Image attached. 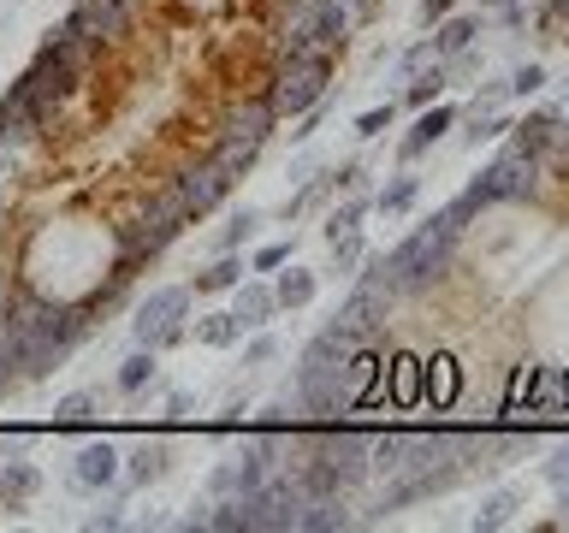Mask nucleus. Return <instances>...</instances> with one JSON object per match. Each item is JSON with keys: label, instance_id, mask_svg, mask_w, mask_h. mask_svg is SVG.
<instances>
[{"label": "nucleus", "instance_id": "f257e3e1", "mask_svg": "<svg viewBox=\"0 0 569 533\" xmlns=\"http://www.w3.org/2000/svg\"><path fill=\"white\" fill-rule=\"evenodd\" d=\"M332 78H338V53L315 48V53H297V60H279L267 66V101H273L279 119H297L309 113V107H320L332 95Z\"/></svg>", "mask_w": 569, "mask_h": 533}, {"label": "nucleus", "instance_id": "f03ea898", "mask_svg": "<svg viewBox=\"0 0 569 533\" xmlns=\"http://www.w3.org/2000/svg\"><path fill=\"white\" fill-rule=\"evenodd\" d=\"M190 284H154L142 302H131V344H149L160 355L190 344Z\"/></svg>", "mask_w": 569, "mask_h": 533}, {"label": "nucleus", "instance_id": "7ed1b4c3", "mask_svg": "<svg viewBox=\"0 0 569 533\" xmlns=\"http://www.w3.org/2000/svg\"><path fill=\"white\" fill-rule=\"evenodd\" d=\"M540 195V160H522V154H498L487 160L469 184H462V202H469L475 213H487V208H510V202H533Z\"/></svg>", "mask_w": 569, "mask_h": 533}, {"label": "nucleus", "instance_id": "20e7f679", "mask_svg": "<svg viewBox=\"0 0 569 533\" xmlns=\"http://www.w3.org/2000/svg\"><path fill=\"white\" fill-rule=\"evenodd\" d=\"M391 291H380V284H362L356 279V291L332 309V320H327V332H338L345 344L356 350V344H386V320H391Z\"/></svg>", "mask_w": 569, "mask_h": 533}, {"label": "nucleus", "instance_id": "39448f33", "mask_svg": "<svg viewBox=\"0 0 569 533\" xmlns=\"http://www.w3.org/2000/svg\"><path fill=\"white\" fill-rule=\"evenodd\" d=\"M131 220H137V231L149 238V249L154 255H167V249L184 238V231L196 225V213L178 202V190L172 184H154V190H142L137 195V208H131Z\"/></svg>", "mask_w": 569, "mask_h": 533}, {"label": "nucleus", "instance_id": "423d86ee", "mask_svg": "<svg viewBox=\"0 0 569 533\" xmlns=\"http://www.w3.org/2000/svg\"><path fill=\"white\" fill-rule=\"evenodd\" d=\"M167 184L178 190V202H184V208L196 213V220H208L213 208H226V202H231V190H238V184H231V178H226L220 167H213V160H208L202 149H196L190 160H178V167L167 172Z\"/></svg>", "mask_w": 569, "mask_h": 533}, {"label": "nucleus", "instance_id": "0eeeda50", "mask_svg": "<svg viewBox=\"0 0 569 533\" xmlns=\"http://www.w3.org/2000/svg\"><path fill=\"white\" fill-rule=\"evenodd\" d=\"M279 113H273V101H267V89H231L226 107H220V119H213V137H249V142H267L279 131Z\"/></svg>", "mask_w": 569, "mask_h": 533}, {"label": "nucleus", "instance_id": "6e6552de", "mask_svg": "<svg viewBox=\"0 0 569 533\" xmlns=\"http://www.w3.org/2000/svg\"><path fill=\"white\" fill-rule=\"evenodd\" d=\"M66 24L78 36H89V42H101V48H119L137 24V7H124V0H71Z\"/></svg>", "mask_w": 569, "mask_h": 533}, {"label": "nucleus", "instance_id": "1a4fd4ad", "mask_svg": "<svg viewBox=\"0 0 569 533\" xmlns=\"http://www.w3.org/2000/svg\"><path fill=\"white\" fill-rule=\"evenodd\" d=\"M457 119H462V107H451V101H433V107H421L416 113V124L398 137V167H421L427 154L439 149L445 137L457 131Z\"/></svg>", "mask_w": 569, "mask_h": 533}, {"label": "nucleus", "instance_id": "9d476101", "mask_svg": "<svg viewBox=\"0 0 569 533\" xmlns=\"http://www.w3.org/2000/svg\"><path fill=\"white\" fill-rule=\"evenodd\" d=\"M119 474H124V451L113 439H89L78 462H71V492H89V497H101V492H113L119 486Z\"/></svg>", "mask_w": 569, "mask_h": 533}, {"label": "nucleus", "instance_id": "9b49d317", "mask_svg": "<svg viewBox=\"0 0 569 533\" xmlns=\"http://www.w3.org/2000/svg\"><path fill=\"white\" fill-rule=\"evenodd\" d=\"M558 124H563V113L558 107H533V113H522V119H510V154H522V160H546L558 154Z\"/></svg>", "mask_w": 569, "mask_h": 533}, {"label": "nucleus", "instance_id": "f8f14e48", "mask_svg": "<svg viewBox=\"0 0 569 533\" xmlns=\"http://www.w3.org/2000/svg\"><path fill=\"white\" fill-rule=\"evenodd\" d=\"M172 474V444L167 439H137L131 451H124V474H119V486L124 492H149L154 480H167Z\"/></svg>", "mask_w": 569, "mask_h": 533}, {"label": "nucleus", "instance_id": "ddd939ff", "mask_svg": "<svg viewBox=\"0 0 569 533\" xmlns=\"http://www.w3.org/2000/svg\"><path fill=\"white\" fill-rule=\"evenodd\" d=\"M231 314H238V326L243 332H261V326H273L279 320V296H273V279H249L243 273V284L231 291Z\"/></svg>", "mask_w": 569, "mask_h": 533}, {"label": "nucleus", "instance_id": "4468645a", "mask_svg": "<svg viewBox=\"0 0 569 533\" xmlns=\"http://www.w3.org/2000/svg\"><path fill=\"white\" fill-rule=\"evenodd\" d=\"M480 36H487V12H451V18H439L433 24V36H427V48H433V60H451V53H462V48H475Z\"/></svg>", "mask_w": 569, "mask_h": 533}, {"label": "nucleus", "instance_id": "2eb2a0df", "mask_svg": "<svg viewBox=\"0 0 569 533\" xmlns=\"http://www.w3.org/2000/svg\"><path fill=\"white\" fill-rule=\"evenodd\" d=\"M243 273H249V266H243L238 249H220L208 266H196V273H190V291L196 296H231L243 284Z\"/></svg>", "mask_w": 569, "mask_h": 533}, {"label": "nucleus", "instance_id": "dca6fc26", "mask_svg": "<svg viewBox=\"0 0 569 533\" xmlns=\"http://www.w3.org/2000/svg\"><path fill=\"white\" fill-rule=\"evenodd\" d=\"M267 279H273L279 314H297V309H309V302L320 296V273H315V266H297V261H284L279 273H267Z\"/></svg>", "mask_w": 569, "mask_h": 533}, {"label": "nucleus", "instance_id": "f3484780", "mask_svg": "<svg viewBox=\"0 0 569 533\" xmlns=\"http://www.w3.org/2000/svg\"><path fill=\"white\" fill-rule=\"evenodd\" d=\"M309 24V36H315V48H327V53H345V42H350V30H356V18H350V7H338V0H320V7L302 18Z\"/></svg>", "mask_w": 569, "mask_h": 533}, {"label": "nucleus", "instance_id": "a211bd4d", "mask_svg": "<svg viewBox=\"0 0 569 533\" xmlns=\"http://www.w3.org/2000/svg\"><path fill=\"white\" fill-rule=\"evenodd\" d=\"M36 492H42V469H36V462H24V456L0 462V510L18 515Z\"/></svg>", "mask_w": 569, "mask_h": 533}, {"label": "nucleus", "instance_id": "6ab92c4d", "mask_svg": "<svg viewBox=\"0 0 569 533\" xmlns=\"http://www.w3.org/2000/svg\"><path fill=\"white\" fill-rule=\"evenodd\" d=\"M213 167H220L231 184H238V178H249L256 172V160H261V142H249V137H213L208 149H202Z\"/></svg>", "mask_w": 569, "mask_h": 533}, {"label": "nucleus", "instance_id": "aec40b11", "mask_svg": "<svg viewBox=\"0 0 569 533\" xmlns=\"http://www.w3.org/2000/svg\"><path fill=\"white\" fill-rule=\"evenodd\" d=\"M190 338L202 350H238L243 344V326L231 309H208V314H190Z\"/></svg>", "mask_w": 569, "mask_h": 533}, {"label": "nucleus", "instance_id": "412c9836", "mask_svg": "<svg viewBox=\"0 0 569 533\" xmlns=\"http://www.w3.org/2000/svg\"><path fill=\"white\" fill-rule=\"evenodd\" d=\"M421 202V172L416 167H403V172H391L380 190H373V213H386V220H398V213H409Z\"/></svg>", "mask_w": 569, "mask_h": 533}, {"label": "nucleus", "instance_id": "4be33fe9", "mask_svg": "<svg viewBox=\"0 0 569 533\" xmlns=\"http://www.w3.org/2000/svg\"><path fill=\"white\" fill-rule=\"evenodd\" d=\"M445 89H451V71H445V60H427L416 78H403V95H398V107H433V101H445Z\"/></svg>", "mask_w": 569, "mask_h": 533}, {"label": "nucleus", "instance_id": "5701e85b", "mask_svg": "<svg viewBox=\"0 0 569 533\" xmlns=\"http://www.w3.org/2000/svg\"><path fill=\"white\" fill-rule=\"evenodd\" d=\"M516 510H522V486H492L487 497H480V510H475V533H498V527H510L516 522Z\"/></svg>", "mask_w": 569, "mask_h": 533}, {"label": "nucleus", "instance_id": "b1692460", "mask_svg": "<svg viewBox=\"0 0 569 533\" xmlns=\"http://www.w3.org/2000/svg\"><path fill=\"white\" fill-rule=\"evenodd\" d=\"M356 527V515L345 510V497H309L297 515V533H345Z\"/></svg>", "mask_w": 569, "mask_h": 533}, {"label": "nucleus", "instance_id": "393cba45", "mask_svg": "<svg viewBox=\"0 0 569 533\" xmlns=\"http://www.w3.org/2000/svg\"><path fill=\"white\" fill-rule=\"evenodd\" d=\"M373 213V195L368 190H345L338 202L327 208V220H320V238H338V231H356Z\"/></svg>", "mask_w": 569, "mask_h": 533}, {"label": "nucleus", "instance_id": "a878e982", "mask_svg": "<svg viewBox=\"0 0 569 533\" xmlns=\"http://www.w3.org/2000/svg\"><path fill=\"white\" fill-rule=\"evenodd\" d=\"M327 243H332V261L320 266V279H356V266H362V255H368L362 225H356V231H338V238H327Z\"/></svg>", "mask_w": 569, "mask_h": 533}, {"label": "nucleus", "instance_id": "bb28decb", "mask_svg": "<svg viewBox=\"0 0 569 533\" xmlns=\"http://www.w3.org/2000/svg\"><path fill=\"white\" fill-rule=\"evenodd\" d=\"M261 220H267V208H256V202L231 208V213H226V225L213 231V255H220V249H243V243L261 231Z\"/></svg>", "mask_w": 569, "mask_h": 533}, {"label": "nucleus", "instance_id": "cd10ccee", "mask_svg": "<svg viewBox=\"0 0 569 533\" xmlns=\"http://www.w3.org/2000/svg\"><path fill=\"white\" fill-rule=\"evenodd\" d=\"M154 373H160V350H149V344H137L131 355L119 362V373H113V385L124 391V398H137L142 385H154Z\"/></svg>", "mask_w": 569, "mask_h": 533}, {"label": "nucleus", "instance_id": "c85d7f7f", "mask_svg": "<svg viewBox=\"0 0 569 533\" xmlns=\"http://www.w3.org/2000/svg\"><path fill=\"white\" fill-rule=\"evenodd\" d=\"M96 409H101V391H66L60 403H53V433H71V426H89L96 421Z\"/></svg>", "mask_w": 569, "mask_h": 533}, {"label": "nucleus", "instance_id": "c756f323", "mask_svg": "<svg viewBox=\"0 0 569 533\" xmlns=\"http://www.w3.org/2000/svg\"><path fill=\"white\" fill-rule=\"evenodd\" d=\"M83 527L89 533H119L124 527V486H113V497H101V504L83 515Z\"/></svg>", "mask_w": 569, "mask_h": 533}, {"label": "nucleus", "instance_id": "7c9ffc66", "mask_svg": "<svg viewBox=\"0 0 569 533\" xmlns=\"http://www.w3.org/2000/svg\"><path fill=\"white\" fill-rule=\"evenodd\" d=\"M368 456H373V474H398L403 469V433H373Z\"/></svg>", "mask_w": 569, "mask_h": 533}, {"label": "nucleus", "instance_id": "2f4dec72", "mask_svg": "<svg viewBox=\"0 0 569 533\" xmlns=\"http://www.w3.org/2000/svg\"><path fill=\"white\" fill-rule=\"evenodd\" d=\"M391 124H398V101H380V107H368V113H356V137L373 142V137H386Z\"/></svg>", "mask_w": 569, "mask_h": 533}, {"label": "nucleus", "instance_id": "473e14b6", "mask_svg": "<svg viewBox=\"0 0 569 533\" xmlns=\"http://www.w3.org/2000/svg\"><path fill=\"white\" fill-rule=\"evenodd\" d=\"M327 184H332V195H345V190H362V184H368V160H362V154L338 160V167H327Z\"/></svg>", "mask_w": 569, "mask_h": 533}, {"label": "nucleus", "instance_id": "72a5a7b5", "mask_svg": "<svg viewBox=\"0 0 569 533\" xmlns=\"http://www.w3.org/2000/svg\"><path fill=\"white\" fill-rule=\"evenodd\" d=\"M284 261H297V243H291V238H279V243H261L256 255H249V273H261V279H267V273H279Z\"/></svg>", "mask_w": 569, "mask_h": 533}, {"label": "nucleus", "instance_id": "f704fd0d", "mask_svg": "<svg viewBox=\"0 0 569 533\" xmlns=\"http://www.w3.org/2000/svg\"><path fill=\"white\" fill-rule=\"evenodd\" d=\"M202 492H208V497H231V492H238V456H220V462H213L208 480H202Z\"/></svg>", "mask_w": 569, "mask_h": 533}, {"label": "nucleus", "instance_id": "c9c22d12", "mask_svg": "<svg viewBox=\"0 0 569 533\" xmlns=\"http://www.w3.org/2000/svg\"><path fill=\"white\" fill-rule=\"evenodd\" d=\"M546 83H551V78H546V66H540V60H528V66H516V71H510V95H522V101H528V95H540Z\"/></svg>", "mask_w": 569, "mask_h": 533}, {"label": "nucleus", "instance_id": "e433bc0d", "mask_svg": "<svg viewBox=\"0 0 569 533\" xmlns=\"http://www.w3.org/2000/svg\"><path fill=\"white\" fill-rule=\"evenodd\" d=\"M273 362H279V338L261 326V332L243 344V368H273Z\"/></svg>", "mask_w": 569, "mask_h": 533}, {"label": "nucleus", "instance_id": "4c0bfd02", "mask_svg": "<svg viewBox=\"0 0 569 533\" xmlns=\"http://www.w3.org/2000/svg\"><path fill=\"white\" fill-rule=\"evenodd\" d=\"M510 101V78H487L475 89V101H469V113H487V107H505Z\"/></svg>", "mask_w": 569, "mask_h": 533}, {"label": "nucleus", "instance_id": "58836bf2", "mask_svg": "<svg viewBox=\"0 0 569 533\" xmlns=\"http://www.w3.org/2000/svg\"><path fill=\"white\" fill-rule=\"evenodd\" d=\"M528 18H533L528 0H505V7L492 12V24H498V30H528Z\"/></svg>", "mask_w": 569, "mask_h": 533}, {"label": "nucleus", "instance_id": "ea45409f", "mask_svg": "<svg viewBox=\"0 0 569 533\" xmlns=\"http://www.w3.org/2000/svg\"><path fill=\"white\" fill-rule=\"evenodd\" d=\"M540 480H546L551 492H558V486H569V444H563V451H551V456L540 462Z\"/></svg>", "mask_w": 569, "mask_h": 533}, {"label": "nucleus", "instance_id": "a19ab883", "mask_svg": "<svg viewBox=\"0 0 569 533\" xmlns=\"http://www.w3.org/2000/svg\"><path fill=\"white\" fill-rule=\"evenodd\" d=\"M457 7H462V0H416V24H421V30H433L439 18H451Z\"/></svg>", "mask_w": 569, "mask_h": 533}, {"label": "nucleus", "instance_id": "79ce46f5", "mask_svg": "<svg viewBox=\"0 0 569 533\" xmlns=\"http://www.w3.org/2000/svg\"><path fill=\"white\" fill-rule=\"evenodd\" d=\"M427 60H433V48H427V42H409V48L398 53V78H416Z\"/></svg>", "mask_w": 569, "mask_h": 533}, {"label": "nucleus", "instance_id": "37998d69", "mask_svg": "<svg viewBox=\"0 0 569 533\" xmlns=\"http://www.w3.org/2000/svg\"><path fill=\"white\" fill-rule=\"evenodd\" d=\"M421 362L416 355H398V398H416V385H421V373H416Z\"/></svg>", "mask_w": 569, "mask_h": 533}, {"label": "nucleus", "instance_id": "c03bdc74", "mask_svg": "<svg viewBox=\"0 0 569 533\" xmlns=\"http://www.w3.org/2000/svg\"><path fill=\"white\" fill-rule=\"evenodd\" d=\"M238 426H249V403H226L220 421H213V433H238Z\"/></svg>", "mask_w": 569, "mask_h": 533}, {"label": "nucleus", "instance_id": "a18cd8bd", "mask_svg": "<svg viewBox=\"0 0 569 533\" xmlns=\"http://www.w3.org/2000/svg\"><path fill=\"white\" fill-rule=\"evenodd\" d=\"M196 415V398L190 391H167V421H190Z\"/></svg>", "mask_w": 569, "mask_h": 533}, {"label": "nucleus", "instance_id": "49530a36", "mask_svg": "<svg viewBox=\"0 0 569 533\" xmlns=\"http://www.w3.org/2000/svg\"><path fill=\"white\" fill-rule=\"evenodd\" d=\"M558 522L569 527V486H558Z\"/></svg>", "mask_w": 569, "mask_h": 533}, {"label": "nucleus", "instance_id": "de8ad7c7", "mask_svg": "<svg viewBox=\"0 0 569 533\" xmlns=\"http://www.w3.org/2000/svg\"><path fill=\"white\" fill-rule=\"evenodd\" d=\"M498 7H505V0H480V12H498Z\"/></svg>", "mask_w": 569, "mask_h": 533}, {"label": "nucleus", "instance_id": "09e8293b", "mask_svg": "<svg viewBox=\"0 0 569 533\" xmlns=\"http://www.w3.org/2000/svg\"><path fill=\"white\" fill-rule=\"evenodd\" d=\"M7 167H12V154H7V149H0V172H7Z\"/></svg>", "mask_w": 569, "mask_h": 533}, {"label": "nucleus", "instance_id": "8fccbe9b", "mask_svg": "<svg viewBox=\"0 0 569 533\" xmlns=\"http://www.w3.org/2000/svg\"><path fill=\"white\" fill-rule=\"evenodd\" d=\"M0 220H7V195H0Z\"/></svg>", "mask_w": 569, "mask_h": 533}]
</instances>
